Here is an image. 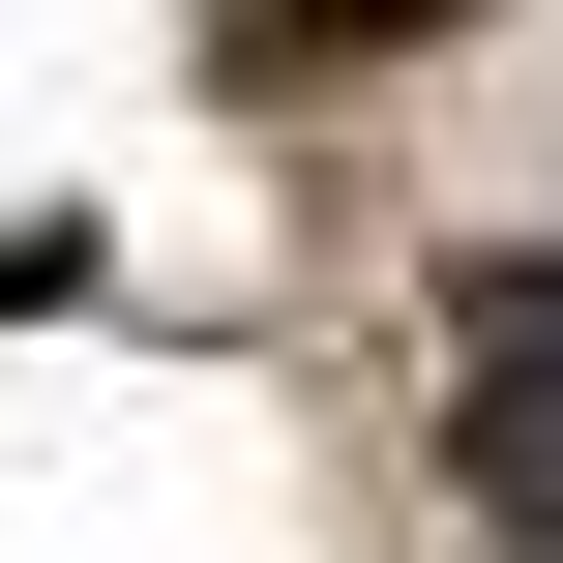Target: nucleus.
Wrapping results in <instances>:
<instances>
[{"label": "nucleus", "instance_id": "1", "mask_svg": "<svg viewBox=\"0 0 563 563\" xmlns=\"http://www.w3.org/2000/svg\"><path fill=\"white\" fill-rule=\"evenodd\" d=\"M475 505H505V534H563V327H505V356H475Z\"/></svg>", "mask_w": 563, "mask_h": 563}]
</instances>
